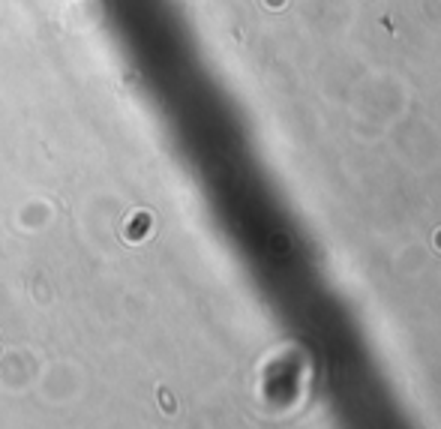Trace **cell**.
Returning a JSON list of instances; mask_svg holds the SVG:
<instances>
[{
	"instance_id": "cell-1",
	"label": "cell",
	"mask_w": 441,
	"mask_h": 429,
	"mask_svg": "<svg viewBox=\"0 0 441 429\" xmlns=\"http://www.w3.org/2000/svg\"><path fill=\"white\" fill-rule=\"evenodd\" d=\"M438 243H441V234H438Z\"/></svg>"
}]
</instances>
